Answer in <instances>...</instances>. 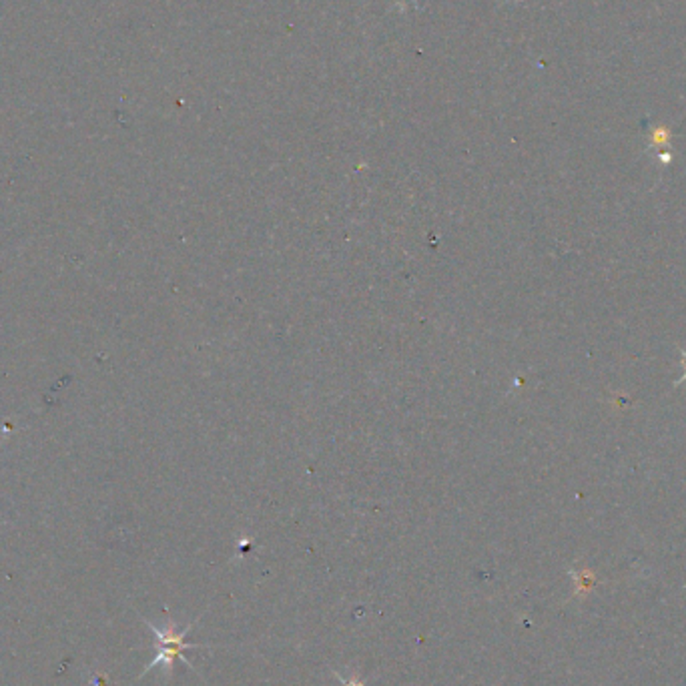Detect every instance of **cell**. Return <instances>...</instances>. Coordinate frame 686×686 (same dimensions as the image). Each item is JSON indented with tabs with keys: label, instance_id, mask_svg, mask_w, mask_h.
<instances>
[{
	"label": "cell",
	"instance_id": "6da1fadb",
	"mask_svg": "<svg viewBox=\"0 0 686 686\" xmlns=\"http://www.w3.org/2000/svg\"><path fill=\"white\" fill-rule=\"evenodd\" d=\"M143 622L146 624V628H149L153 635H155L157 654H155V658H153L149 665L145 666V670H143L141 676H138V678H143L146 673H149V670L157 668L161 665L165 666V674L171 676L175 660H183V665H187L189 668H193L191 662L183 657V651H187V649H201V644H191V643L185 641V638H187V632L193 628V622L187 624V628L181 630V632H177L175 622L171 619H169L165 630L157 628L155 624H151L149 620H145V619H143Z\"/></svg>",
	"mask_w": 686,
	"mask_h": 686
},
{
	"label": "cell",
	"instance_id": "7a4b0ae2",
	"mask_svg": "<svg viewBox=\"0 0 686 686\" xmlns=\"http://www.w3.org/2000/svg\"><path fill=\"white\" fill-rule=\"evenodd\" d=\"M670 141V130L666 127H654L651 130V145L652 146H665Z\"/></svg>",
	"mask_w": 686,
	"mask_h": 686
},
{
	"label": "cell",
	"instance_id": "3957f363",
	"mask_svg": "<svg viewBox=\"0 0 686 686\" xmlns=\"http://www.w3.org/2000/svg\"><path fill=\"white\" fill-rule=\"evenodd\" d=\"M335 676L339 678V681H342V684H343V686H366L364 682H361V681H359V678H358V676H351V678H345V681H343V678H342V676H339L337 673H335Z\"/></svg>",
	"mask_w": 686,
	"mask_h": 686
},
{
	"label": "cell",
	"instance_id": "277c9868",
	"mask_svg": "<svg viewBox=\"0 0 686 686\" xmlns=\"http://www.w3.org/2000/svg\"><path fill=\"white\" fill-rule=\"evenodd\" d=\"M682 366H684V377H682V382H686V351H682Z\"/></svg>",
	"mask_w": 686,
	"mask_h": 686
}]
</instances>
